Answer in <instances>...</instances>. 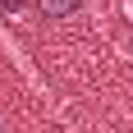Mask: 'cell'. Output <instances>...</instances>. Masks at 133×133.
Returning a JSON list of instances; mask_svg holds the SVG:
<instances>
[{"label": "cell", "instance_id": "cell-3", "mask_svg": "<svg viewBox=\"0 0 133 133\" xmlns=\"http://www.w3.org/2000/svg\"><path fill=\"white\" fill-rule=\"evenodd\" d=\"M124 9H129V18H133V0H124Z\"/></svg>", "mask_w": 133, "mask_h": 133}, {"label": "cell", "instance_id": "cell-1", "mask_svg": "<svg viewBox=\"0 0 133 133\" xmlns=\"http://www.w3.org/2000/svg\"><path fill=\"white\" fill-rule=\"evenodd\" d=\"M78 5L83 0H41V14H46V18H69Z\"/></svg>", "mask_w": 133, "mask_h": 133}, {"label": "cell", "instance_id": "cell-2", "mask_svg": "<svg viewBox=\"0 0 133 133\" xmlns=\"http://www.w3.org/2000/svg\"><path fill=\"white\" fill-rule=\"evenodd\" d=\"M0 9H23V0H0Z\"/></svg>", "mask_w": 133, "mask_h": 133}, {"label": "cell", "instance_id": "cell-4", "mask_svg": "<svg viewBox=\"0 0 133 133\" xmlns=\"http://www.w3.org/2000/svg\"><path fill=\"white\" fill-rule=\"evenodd\" d=\"M0 133H5V119H0Z\"/></svg>", "mask_w": 133, "mask_h": 133}]
</instances>
